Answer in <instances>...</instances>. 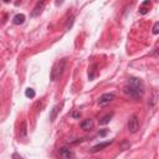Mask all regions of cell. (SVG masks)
Listing matches in <instances>:
<instances>
[{"instance_id": "6da1fadb", "label": "cell", "mask_w": 159, "mask_h": 159, "mask_svg": "<svg viewBox=\"0 0 159 159\" xmlns=\"http://www.w3.org/2000/svg\"><path fill=\"white\" fill-rule=\"evenodd\" d=\"M123 92L131 98H134V100L139 98L144 93V86H143L142 80L137 77H131L124 84Z\"/></svg>"}, {"instance_id": "7a4b0ae2", "label": "cell", "mask_w": 159, "mask_h": 159, "mask_svg": "<svg viewBox=\"0 0 159 159\" xmlns=\"http://www.w3.org/2000/svg\"><path fill=\"white\" fill-rule=\"evenodd\" d=\"M65 66H66V59H62L57 62L54 63V66L51 67L50 70V80L52 82L57 81L63 73V70H65Z\"/></svg>"}, {"instance_id": "e0dca14e", "label": "cell", "mask_w": 159, "mask_h": 159, "mask_svg": "<svg viewBox=\"0 0 159 159\" xmlns=\"http://www.w3.org/2000/svg\"><path fill=\"white\" fill-rule=\"evenodd\" d=\"M80 117H81V113H80L78 111H75V112L72 113V118H75V119H78Z\"/></svg>"}, {"instance_id": "52a82bcc", "label": "cell", "mask_w": 159, "mask_h": 159, "mask_svg": "<svg viewBox=\"0 0 159 159\" xmlns=\"http://www.w3.org/2000/svg\"><path fill=\"white\" fill-rule=\"evenodd\" d=\"M93 126H94V122H93V119H91V118L83 119V121L81 122V128H82L83 131H90V129H92Z\"/></svg>"}, {"instance_id": "7c38bea8", "label": "cell", "mask_w": 159, "mask_h": 159, "mask_svg": "<svg viewBox=\"0 0 159 159\" xmlns=\"http://www.w3.org/2000/svg\"><path fill=\"white\" fill-rule=\"evenodd\" d=\"M26 134H27V123H26V121H23V123L20 126L19 135H20V138H25Z\"/></svg>"}, {"instance_id": "3957f363", "label": "cell", "mask_w": 159, "mask_h": 159, "mask_svg": "<svg viewBox=\"0 0 159 159\" xmlns=\"http://www.w3.org/2000/svg\"><path fill=\"white\" fill-rule=\"evenodd\" d=\"M127 127H128V131L131 133H135L139 129V119H138V117H137L135 114H132L129 117Z\"/></svg>"}, {"instance_id": "5bb4252c", "label": "cell", "mask_w": 159, "mask_h": 159, "mask_svg": "<svg viewBox=\"0 0 159 159\" xmlns=\"http://www.w3.org/2000/svg\"><path fill=\"white\" fill-rule=\"evenodd\" d=\"M113 112H111V113H108V114H106V116H103V117L100 119V124L101 126H104V124H107V123H110V121L112 119V117H113Z\"/></svg>"}, {"instance_id": "4fadbf2b", "label": "cell", "mask_w": 159, "mask_h": 159, "mask_svg": "<svg viewBox=\"0 0 159 159\" xmlns=\"http://www.w3.org/2000/svg\"><path fill=\"white\" fill-rule=\"evenodd\" d=\"M60 110H61V106L60 104H56L54 108L51 110V113H50V119L54 122L55 121V118H56V116H57V113L60 112Z\"/></svg>"}, {"instance_id": "277c9868", "label": "cell", "mask_w": 159, "mask_h": 159, "mask_svg": "<svg viewBox=\"0 0 159 159\" xmlns=\"http://www.w3.org/2000/svg\"><path fill=\"white\" fill-rule=\"evenodd\" d=\"M114 98H116L114 93H103L102 96L98 98V104L101 106V107H103V106H107L111 102H113Z\"/></svg>"}, {"instance_id": "8992f818", "label": "cell", "mask_w": 159, "mask_h": 159, "mask_svg": "<svg viewBox=\"0 0 159 159\" xmlns=\"http://www.w3.org/2000/svg\"><path fill=\"white\" fill-rule=\"evenodd\" d=\"M97 63H92V65L88 67V72H87V75H88V80L90 81H93L94 78L97 77L98 75V70H97Z\"/></svg>"}, {"instance_id": "5b68a950", "label": "cell", "mask_w": 159, "mask_h": 159, "mask_svg": "<svg viewBox=\"0 0 159 159\" xmlns=\"http://www.w3.org/2000/svg\"><path fill=\"white\" fill-rule=\"evenodd\" d=\"M45 4H46V0H40V2H37V4L35 5V8L33 9V11L30 13V17L39 16L41 14V11H42V9H44Z\"/></svg>"}, {"instance_id": "ffe728a7", "label": "cell", "mask_w": 159, "mask_h": 159, "mask_svg": "<svg viewBox=\"0 0 159 159\" xmlns=\"http://www.w3.org/2000/svg\"><path fill=\"white\" fill-rule=\"evenodd\" d=\"M3 2H4V3H9V2H10V0H3Z\"/></svg>"}, {"instance_id": "ba28073f", "label": "cell", "mask_w": 159, "mask_h": 159, "mask_svg": "<svg viewBox=\"0 0 159 159\" xmlns=\"http://www.w3.org/2000/svg\"><path fill=\"white\" fill-rule=\"evenodd\" d=\"M59 152H60V155L63 157V158H73V157H75V154L72 153V151L68 147H62Z\"/></svg>"}, {"instance_id": "9c48e42d", "label": "cell", "mask_w": 159, "mask_h": 159, "mask_svg": "<svg viewBox=\"0 0 159 159\" xmlns=\"http://www.w3.org/2000/svg\"><path fill=\"white\" fill-rule=\"evenodd\" d=\"M149 8H151V0H145V2L142 3V5L139 6V14L141 15H145L149 11Z\"/></svg>"}, {"instance_id": "30bf717a", "label": "cell", "mask_w": 159, "mask_h": 159, "mask_svg": "<svg viewBox=\"0 0 159 159\" xmlns=\"http://www.w3.org/2000/svg\"><path fill=\"white\" fill-rule=\"evenodd\" d=\"M112 144V141H110V142H103V143H100V144H97V145H94L92 149H91V152L92 153H96V152H98V151H102L103 148H107V147H110Z\"/></svg>"}, {"instance_id": "8fae6325", "label": "cell", "mask_w": 159, "mask_h": 159, "mask_svg": "<svg viewBox=\"0 0 159 159\" xmlns=\"http://www.w3.org/2000/svg\"><path fill=\"white\" fill-rule=\"evenodd\" d=\"M25 19H26V16L24 14H16L13 17V23H14V25H23L25 23Z\"/></svg>"}, {"instance_id": "9a60e30c", "label": "cell", "mask_w": 159, "mask_h": 159, "mask_svg": "<svg viewBox=\"0 0 159 159\" xmlns=\"http://www.w3.org/2000/svg\"><path fill=\"white\" fill-rule=\"evenodd\" d=\"M25 96L27 97V98H34L35 96H36V92H35V90H33V88H26L25 90Z\"/></svg>"}, {"instance_id": "2e32d148", "label": "cell", "mask_w": 159, "mask_h": 159, "mask_svg": "<svg viewBox=\"0 0 159 159\" xmlns=\"http://www.w3.org/2000/svg\"><path fill=\"white\" fill-rule=\"evenodd\" d=\"M153 34L154 35H158L159 34V21H158V23H155L154 26H153Z\"/></svg>"}, {"instance_id": "ac0fdd59", "label": "cell", "mask_w": 159, "mask_h": 159, "mask_svg": "<svg viewBox=\"0 0 159 159\" xmlns=\"http://www.w3.org/2000/svg\"><path fill=\"white\" fill-rule=\"evenodd\" d=\"M107 133H108V129H102V131H100V133H98V134H100V137H104Z\"/></svg>"}, {"instance_id": "d6986e66", "label": "cell", "mask_w": 159, "mask_h": 159, "mask_svg": "<svg viewBox=\"0 0 159 159\" xmlns=\"http://www.w3.org/2000/svg\"><path fill=\"white\" fill-rule=\"evenodd\" d=\"M157 55H158V59H159V49L157 50Z\"/></svg>"}]
</instances>
